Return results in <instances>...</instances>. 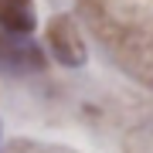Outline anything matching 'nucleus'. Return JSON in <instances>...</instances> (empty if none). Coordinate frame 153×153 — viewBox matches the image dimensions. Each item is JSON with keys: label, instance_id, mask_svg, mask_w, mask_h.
<instances>
[{"label": "nucleus", "instance_id": "1", "mask_svg": "<svg viewBox=\"0 0 153 153\" xmlns=\"http://www.w3.org/2000/svg\"><path fill=\"white\" fill-rule=\"evenodd\" d=\"M48 48H51V55H55L61 65H68V68H75V65L85 61L82 34H78L75 21H71L68 14L51 17V24H48Z\"/></svg>", "mask_w": 153, "mask_h": 153}, {"label": "nucleus", "instance_id": "2", "mask_svg": "<svg viewBox=\"0 0 153 153\" xmlns=\"http://www.w3.org/2000/svg\"><path fill=\"white\" fill-rule=\"evenodd\" d=\"M41 65H44V58H41V51L31 41L17 38V34H7V31L0 34V68H7V71H34Z\"/></svg>", "mask_w": 153, "mask_h": 153}, {"label": "nucleus", "instance_id": "3", "mask_svg": "<svg viewBox=\"0 0 153 153\" xmlns=\"http://www.w3.org/2000/svg\"><path fill=\"white\" fill-rule=\"evenodd\" d=\"M34 4L31 0H0V27L7 34L17 38H27L34 31Z\"/></svg>", "mask_w": 153, "mask_h": 153}]
</instances>
